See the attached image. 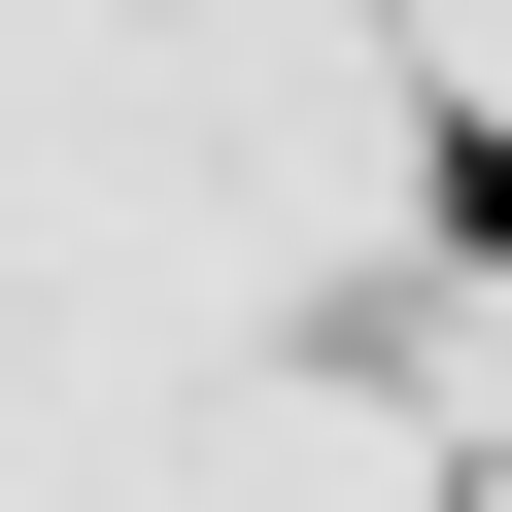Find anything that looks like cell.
Wrapping results in <instances>:
<instances>
[{"label":"cell","instance_id":"1","mask_svg":"<svg viewBox=\"0 0 512 512\" xmlns=\"http://www.w3.org/2000/svg\"><path fill=\"white\" fill-rule=\"evenodd\" d=\"M410 205L478 239V274H512V103H410Z\"/></svg>","mask_w":512,"mask_h":512}]
</instances>
